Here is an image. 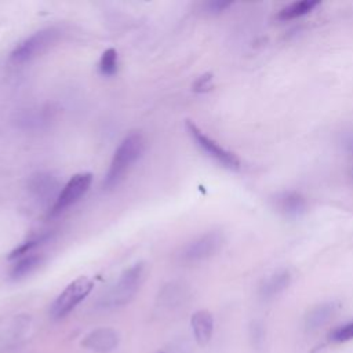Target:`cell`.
Returning <instances> with one entry per match:
<instances>
[{"label":"cell","instance_id":"obj_1","mask_svg":"<svg viewBox=\"0 0 353 353\" xmlns=\"http://www.w3.org/2000/svg\"><path fill=\"white\" fill-rule=\"evenodd\" d=\"M145 149V139L141 132L128 134L114 150L108 172L103 178L102 186L109 190L116 188L125 176L132 164L142 156Z\"/></svg>","mask_w":353,"mask_h":353},{"label":"cell","instance_id":"obj_2","mask_svg":"<svg viewBox=\"0 0 353 353\" xmlns=\"http://www.w3.org/2000/svg\"><path fill=\"white\" fill-rule=\"evenodd\" d=\"M145 274V263L137 262L127 268L103 298V305L117 307L128 303L139 290Z\"/></svg>","mask_w":353,"mask_h":353},{"label":"cell","instance_id":"obj_3","mask_svg":"<svg viewBox=\"0 0 353 353\" xmlns=\"http://www.w3.org/2000/svg\"><path fill=\"white\" fill-rule=\"evenodd\" d=\"M185 127H186L188 134L193 139V142L197 145V148L203 153H205L210 159L216 161L223 168H228V170H232V171H237L240 168L239 157L233 152H230V150L225 149L223 146H221L211 137L204 134L193 121L186 120Z\"/></svg>","mask_w":353,"mask_h":353},{"label":"cell","instance_id":"obj_4","mask_svg":"<svg viewBox=\"0 0 353 353\" xmlns=\"http://www.w3.org/2000/svg\"><path fill=\"white\" fill-rule=\"evenodd\" d=\"M92 287L94 283L85 276L74 279L52 302L50 307L51 317L55 320L66 317L81 301H84L90 295Z\"/></svg>","mask_w":353,"mask_h":353},{"label":"cell","instance_id":"obj_5","mask_svg":"<svg viewBox=\"0 0 353 353\" xmlns=\"http://www.w3.org/2000/svg\"><path fill=\"white\" fill-rule=\"evenodd\" d=\"M59 30L57 28H44L30 34L25 40H22L11 52V59L15 63L28 62L41 52H44L48 47H51L59 37Z\"/></svg>","mask_w":353,"mask_h":353},{"label":"cell","instance_id":"obj_6","mask_svg":"<svg viewBox=\"0 0 353 353\" xmlns=\"http://www.w3.org/2000/svg\"><path fill=\"white\" fill-rule=\"evenodd\" d=\"M92 182V174L91 172H80L73 175L62 188V190L58 193V197L55 199L50 215L55 216L61 212H63L66 208L77 203L90 189Z\"/></svg>","mask_w":353,"mask_h":353},{"label":"cell","instance_id":"obj_7","mask_svg":"<svg viewBox=\"0 0 353 353\" xmlns=\"http://www.w3.org/2000/svg\"><path fill=\"white\" fill-rule=\"evenodd\" d=\"M223 244V236L219 232H207L190 243L181 251V259L186 262H197L215 255Z\"/></svg>","mask_w":353,"mask_h":353},{"label":"cell","instance_id":"obj_8","mask_svg":"<svg viewBox=\"0 0 353 353\" xmlns=\"http://www.w3.org/2000/svg\"><path fill=\"white\" fill-rule=\"evenodd\" d=\"M273 207L287 218H299L307 211V200L298 190H281L272 199Z\"/></svg>","mask_w":353,"mask_h":353},{"label":"cell","instance_id":"obj_9","mask_svg":"<svg viewBox=\"0 0 353 353\" xmlns=\"http://www.w3.org/2000/svg\"><path fill=\"white\" fill-rule=\"evenodd\" d=\"M58 179L50 172H39L29 179L30 193L41 203H48L50 199L58 197Z\"/></svg>","mask_w":353,"mask_h":353},{"label":"cell","instance_id":"obj_10","mask_svg":"<svg viewBox=\"0 0 353 353\" xmlns=\"http://www.w3.org/2000/svg\"><path fill=\"white\" fill-rule=\"evenodd\" d=\"M119 336L117 332L112 328H98L92 332H90L81 345L90 350L99 352V353H108L113 350L117 346Z\"/></svg>","mask_w":353,"mask_h":353},{"label":"cell","instance_id":"obj_11","mask_svg":"<svg viewBox=\"0 0 353 353\" xmlns=\"http://www.w3.org/2000/svg\"><path fill=\"white\" fill-rule=\"evenodd\" d=\"M291 281V274L287 269H279L265 277L259 285V295L263 299H272L283 292Z\"/></svg>","mask_w":353,"mask_h":353},{"label":"cell","instance_id":"obj_12","mask_svg":"<svg viewBox=\"0 0 353 353\" xmlns=\"http://www.w3.org/2000/svg\"><path fill=\"white\" fill-rule=\"evenodd\" d=\"M193 336L200 346H205L212 336L214 317L208 310H197L190 319Z\"/></svg>","mask_w":353,"mask_h":353},{"label":"cell","instance_id":"obj_13","mask_svg":"<svg viewBox=\"0 0 353 353\" xmlns=\"http://www.w3.org/2000/svg\"><path fill=\"white\" fill-rule=\"evenodd\" d=\"M320 6V1L317 0H301V1H294L287 6H284L279 12H277V19L279 21H292L302 18L307 14H310L316 7Z\"/></svg>","mask_w":353,"mask_h":353},{"label":"cell","instance_id":"obj_14","mask_svg":"<svg viewBox=\"0 0 353 353\" xmlns=\"http://www.w3.org/2000/svg\"><path fill=\"white\" fill-rule=\"evenodd\" d=\"M43 262V256L40 254H28L21 256L15 265L11 268L10 272V277L11 280H21L26 276H29L30 273H33Z\"/></svg>","mask_w":353,"mask_h":353},{"label":"cell","instance_id":"obj_15","mask_svg":"<svg viewBox=\"0 0 353 353\" xmlns=\"http://www.w3.org/2000/svg\"><path fill=\"white\" fill-rule=\"evenodd\" d=\"M52 237V233L51 232H44V233H40L37 236H33L30 239H28L26 241L21 243L18 247H15L10 255H8V259H17V258H21L23 255H28L30 254L34 248L43 245L44 243H47L48 240H51Z\"/></svg>","mask_w":353,"mask_h":353},{"label":"cell","instance_id":"obj_16","mask_svg":"<svg viewBox=\"0 0 353 353\" xmlns=\"http://www.w3.org/2000/svg\"><path fill=\"white\" fill-rule=\"evenodd\" d=\"M336 303L335 302H324L316 306L313 310L306 317V323L310 328H316L323 325L336 310Z\"/></svg>","mask_w":353,"mask_h":353},{"label":"cell","instance_id":"obj_17","mask_svg":"<svg viewBox=\"0 0 353 353\" xmlns=\"http://www.w3.org/2000/svg\"><path fill=\"white\" fill-rule=\"evenodd\" d=\"M98 70L105 77H112L117 73V51L114 48L103 51L98 63Z\"/></svg>","mask_w":353,"mask_h":353},{"label":"cell","instance_id":"obj_18","mask_svg":"<svg viewBox=\"0 0 353 353\" xmlns=\"http://www.w3.org/2000/svg\"><path fill=\"white\" fill-rule=\"evenodd\" d=\"M330 338L334 342H347V341L353 339V321L345 323V324L334 328L330 334Z\"/></svg>","mask_w":353,"mask_h":353},{"label":"cell","instance_id":"obj_19","mask_svg":"<svg viewBox=\"0 0 353 353\" xmlns=\"http://www.w3.org/2000/svg\"><path fill=\"white\" fill-rule=\"evenodd\" d=\"M212 87H214V77H212L211 73H204V74L199 76V77L194 80L193 85H192L193 91H194V92H199V94L208 92V91L212 90Z\"/></svg>","mask_w":353,"mask_h":353},{"label":"cell","instance_id":"obj_20","mask_svg":"<svg viewBox=\"0 0 353 353\" xmlns=\"http://www.w3.org/2000/svg\"><path fill=\"white\" fill-rule=\"evenodd\" d=\"M232 6V1H223V0H210L204 3V10L208 14L216 15L223 11H226Z\"/></svg>","mask_w":353,"mask_h":353},{"label":"cell","instance_id":"obj_21","mask_svg":"<svg viewBox=\"0 0 353 353\" xmlns=\"http://www.w3.org/2000/svg\"><path fill=\"white\" fill-rule=\"evenodd\" d=\"M339 143H341L343 152L353 157V130L343 131L339 137Z\"/></svg>","mask_w":353,"mask_h":353},{"label":"cell","instance_id":"obj_22","mask_svg":"<svg viewBox=\"0 0 353 353\" xmlns=\"http://www.w3.org/2000/svg\"><path fill=\"white\" fill-rule=\"evenodd\" d=\"M350 176H352V179H353V167L350 168Z\"/></svg>","mask_w":353,"mask_h":353}]
</instances>
